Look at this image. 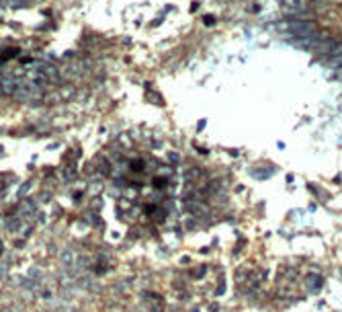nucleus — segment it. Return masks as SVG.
I'll return each mask as SVG.
<instances>
[{
	"mask_svg": "<svg viewBox=\"0 0 342 312\" xmlns=\"http://www.w3.org/2000/svg\"><path fill=\"white\" fill-rule=\"evenodd\" d=\"M35 70L41 72V76H43V81H45V83L55 85V83L62 81V72H60V68L53 66L51 62H37V64H35Z\"/></svg>",
	"mask_w": 342,
	"mask_h": 312,
	"instance_id": "obj_1",
	"label": "nucleus"
},
{
	"mask_svg": "<svg viewBox=\"0 0 342 312\" xmlns=\"http://www.w3.org/2000/svg\"><path fill=\"white\" fill-rule=\"evenodd\" d=\"M287 29L297 39H305V37H309V35H314L318 31V27L314 23H303V21H293V23H289Z\"/></svg>",
	"mask_w": 342,
	"mask_h": 312,
	"instance_id": "obj_2",
	"label": "nucleus"
},
{
	"mask_svg": "<svg viewBox=\"0 0 342 312\" xmlns=\"http://www.w3.org/2000/svg\"><path fill=\"white\" fill-rule=\"evenodd\" d=\"M338 45H340V39H334V37H330V39L322 41V43L316 47V54H318V56H326V58H328V56H330V54H332V51H334Z\"/></svg>",
	"mask_w": 342,
	"mask_h": 312,
	"instance_id": "obj_3",
	"label": "nucleus"
},
{
	"mask_svg": "<svg viewBox=\"0 0 342 312\" xmlns=\"http://www.w3.org/2000/svg\"><path fill=\"white\" fill-rule=\"evenodd\" d=\"M326 66H330V68H342V43L328 56Z\"/></svg>",
	"mask_w": 342,
	"mask_h": 312,
	"instance_id": "obj_4",
	"label": "nucleus"
},
{
	"mask_svg": "<svg viewBox=\"0 0 342 312\" xmlns=\"http://www.w3.org/2000/svg\"><path fill=\"white\" fill-rule=\"evenodd\" d=\"M305 283H309V285H311V290H314V292H318V290H320V285H322V279H320L318 275H307Z\"/></svg>",
	"mask_w": 342,
	"mask_h": 312,
	"instance_id": "obj_5",
	"label": "nucleus"
},
{
	"mask_svg": "<svg viewBox=\"0 0 342 312\" xmlns=\"http://www.w3.org/2000/svg\"><path fill=\"white\" fill-rule=\"evenodd\" d=\"M168 161H170V163H181V154H179V152H170V154H168Z\"/></svg>",
	"mask_w": 342,
	"mask_h": 312,
	"instance_id": "obj_6",
	"label": "nucleus"
},
{
	"mask_svg": "<svg viewBox=\"0 0 342 312\" xmlns=\"http://www.w3.org/2000/svg\"><path fill=\"white\" fill-rule=\"evenodd\" d=\"M146 97H148V101H152V103H158V105H162V103H164V101H162V99H160V97H156V95H154V93H148V95H146Z\"/></svg>",
	"mask_w": 342,
	"mask_h": 312,
	"instance_id": "obj_7",
	"label": "nucleus"
},
{
	"mask_svg": "<svg viewBox=\"0 0 342 312\" xmlns=\"http://www.w3.org/2000/svg\"><path fill=\"white\" fill-rule=\"evenodd\" d=\"M205 23H207V27H211L215 23V17H205Z\"/></svg>",
	"mask_w": 342,
	"mask_h": 312,
	"instance_id": "obj_8",
	"label": "nucleus"
},
{
	"mask_svg": "<svg viewBox=\"0 0 342 312\" xmlns=\"http://www.w3.org/2000/svg\"><path fill=\"white\" fill-rule=\"evenodd\" d=\"M0 9H7V0H0Z\"/></svg>",
	"mask_w": 342,
	"mask_h": 312,
	"instance_id": "obj_9",
	"label": "nucleus"
},
{
	"mask_svg": "<svg viewBox=\"0 0 342 312\" xmlns=\"http://www.w3.org/2000/svg\"><path fill=\"white\" fill-rule=\"evenodd\" d=\"M0 95H3V89H0Z\"/></svg>",
	"mask_w": 342,
	"mask_h": 312,
	"instance_id": "obj_10",
	"label": "nucleus"
}]
</instances>
